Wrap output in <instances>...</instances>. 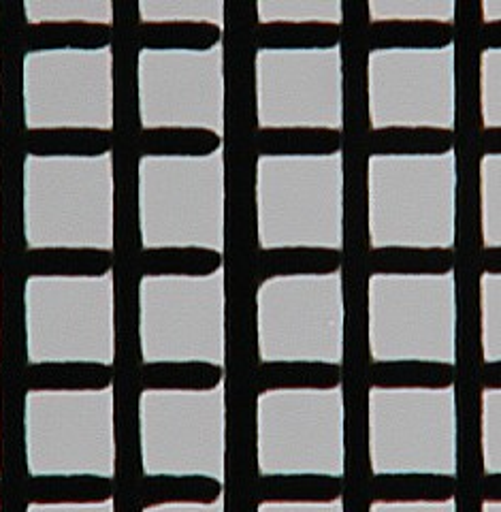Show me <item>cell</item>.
Listing matches in <instances>:
<instances>
[{
	"mask_svg": "<svg viewBox=\"0 0 501 512\" xmlns=\"http://www.w3.org/2000/svg\"><path fill=\"white\" fill-rule=\"evenodd\" d=\"M113 267V254L101 248H37L24 256L28 276H105Z\"/></svg>",
	"mask_w": 501,
	"mask_h": 512,
	"instance_id": "14",
	"label": "cell"
},
{
	"mask_svg": "<svg viewBox=\"0 0 501 512\" xmlns=\"http://www.w3.org/2000/svg\"><path fill=\"white\" fill-rule=\"evenodd\" d=\"M226 73V510H258L256 480V387L258 365V210H256V45L258 3L224 5Z\"/></svg>",
	"mask_w": 501,
	"mask_h": 512,
	"instance_id": "1",
	"label": "cell"
},
{
	"mask_svg": "<svg viewBox=\"0 0 501 512\" xmlns=\"http://www.w3.org/2000/svg\"><path fill=\"white\" fill-rule=\"evenodd\" d=\"M455 135L444 126H382L371 128L369 156H442L452 152Z\"/></svg>",
	"mask_w": 501,
	"mask_h": 512,
	"instance_id": "10",
	"label": "cell"
},
{
	"mask_svg": "<svg viewBox=\"0 0 501 512\" xmlns=\"http://www.w3.org/2000/svg\"><path fill=\"white\" fill-rule=\"evenodd\" d=\"M455 474L399 472L371 476V502H448L455 498Z\"/></svg>",
	"mask_w": 501,
	"mask_h": 512,
	"instance_id": "11",
	"label": "cell"
},
{
	"mask_svg": "<svg viewBox=\"0 0 501 512\" xmlns=\"http://www.w3.org/2000/svg\"><path fill=\"white\" fill-rule=\"evenodd\" d=\"M222 267V254L212 248H148L141 250V276H212Z\"/></svg>",
	"mask_w": 501,
	"mask_h": 512,
	"instance_id": "22",
	"label": "cell"
},
{
	"mask_svg": "<svg viewBox=\"0 0 501 512\" xmlns=\"http://www.w3.org/2000/svg\"><path fill=\"white\" fill-rule=\"evenodd\" d=\"M222 30L212 22H139L135 43L139 50H212Z\"/></svg>",
	"mask_w": 501,
	"mask_h": 512,
	"instance_id": "19",
	"label": "cell"
},
{
	"mask_svg": "<svg viewBox=\"0 0 501 512\" xmlns=\"http://www.w3.org/2000/svg\"><path fill=\"white\" fill-rule=\"evenodd\" d=\"M501 47V20H482L478 28V50L497 52Z\"/></svg>",
	"mask_w": 501,
	"mask_h": 512,
	"instance_id": "24",
	"label": "cell"
},
{
	"mask_svg": "<svg viewBox=\"0 0 501 512\" xmlns=\"http://www.w3.org/2000/svg\"><path fill=\"white\" fill-rule=\"evenodd\" d=\"M480 384H482L484 391H499L501 389V363H499V359L482 363Z\"/></svg>",
	"mask_w": 501,
	"mask_h": 512,
	"instance_id": "26",
	"label": "cell"
},
{
	"mask_svg": "<svg viewBox=\"0 0 501 512\" xmlns=\"http://www.w3.org/2000/svg\"><path fill=\"white\" fill-rule=\"evenodd\" d=\"M371 389H448L455 384V365L427 359L371 361Z\"/></svg>",
	"mask_w": 501,
	"mask_h": 512,
	"instance_id": "12",
	"label": "cell"
},
{
	"mask_svg": "<svg viewBox=\"0 0 501 512\" xmlns=\"http://www.w3.org/2000/svg\"><path fill=\"white\" fill-rule=\"evenodd\" d=\"M367 0H342V404L344 472L342 508L367 512L371 502V431H369V50Z\"/></svg>",
	"mask_w": 501,
	"mask_h": 512,
	"instance_id": "2",
	"label": "cell"
},
{
	"mask_svg": "<svg viewBox=\"0 0 501 512\" xmlns=\"http://www.w3.org/2000/svg\"><path fill=\"white\" fill-rule=\"evenodd\" d=\"M480 150L482 156H499L501 152V128L495 126H484L480 133Z\"/></svg>",
	"mask_w": 501,
	"mask_h": 512,
	"instance_id": "25",
	"label": "cell"
},
{
	"mask_svg": "<svg viewBox=\"0 0 501 512\" xmlns=\"http://www.w3.org/2000/svg\"><path fill=\"white\" fill-rule=\"evenodd\" d=\"M342 133L331 126H258L256 154L261 156H333Z\"/></svg>",
	"mask_w": 501,
	"mask_h": 512,
	"instance_id": "7",
	"label": "cell"
},
{
	"mask_svg": "<svg viewBox=\"0 0 501 512\" xmlns=\"http://www.w3.org/2000/svg\"><path fill=\"white\" fill-rule=\"evenodd\" d=\"M113 495L105 476H35L26 480V502L35 504H99Z\"/></svg>",
	"mask_w": 501,
	"mask_h": 512,
	"instance_id": "16",
	"label": "cell"
},
{
	"mask_svg": "<svg viewBox=\"0 0 501 512\" xmlns=\"http://www.w3.org/2000/svg\"><path fill=\"white\" fill-rule=\"evenodd\" d=\"M342 254L325 246H280L261 248L256 261V282L286 276H331L339 271Z\"/></svg>",
	"mask_w": 501,
	"mask_h": 512,
	"instance_id": "6",
	"label": "cell"
},
{
	"mask_svg": "<svg viewBox=\"0 0 501 512\" xmlns=\"http://www.w3.org/2000/svg\"><path fill=\"white\" fill-rule=\"evenodd\" d=\"M482 271L489 276L501 274V248L499 246H484L482 248Z\"/></svg>",
	"mask_w": 501,
	"mask_h": 512,
	"instance_id": "28",
	"label": "cell"
},
{
	"mask_svg": "<svg viewBox=\"0 0 501 512\" xmlns=\"http://www.w3.org/2000/svg\"><path fill=\"white\" fill-rule=\"evenodd\" d=\"M224 370L216 363L184 361V363H143L139 380L143 391L180 389V391H212L222 382Z\"/></svg>",
	"mask_w": 501,
	"mask_h": 512,
	"instance_id": "23",
	"label": "cell"
},
{
	"mask_svg": "<svg viewBox=\"0 0 501 512\" xmlns=\"http://www.w3.org/2000/svg\"><path fill=\"white\" fill-rule=\"evenodd\" d=\"M339 39H342V28L337 22L271 20L258 22L254 28V45L258 52L335 50Z\"/></svg>",
	"mask_w": 501,
	"mask_h": 512,
	"instance_id": "5",
	"label": "cell"
},
{
	"mask_svg": "<svg viewBox=\"0 0 501 512\" xmlns=\"http://www.w3.org/2000/svg\"><path fill=\"white\" fill-rule=\"evenodd\" d=\"M222 495V485L212 476H143L139 485V506L158 504H212Z\"/></svg>",
	"mask_w": 501,
	"mask_h": 512,
	"instance_id": "21",
	"label": "cell"
},
{
	"mask_svg": "<svg viewBox=\"0 0 501 512\" xmlns=\"http://www.w3.org/2000/svg\"><path fill=\"white\" fill-rule=\"evenodd\" d=\"M220 146V135L201 126H158L139 133V156H209Z\"/></svg>",
	"mask_w": 501,
	"mask_h": 512,
	"instance_id": "20",
	"label": "cell"
},
{
	"mask_svg": "<svg viewBox=\"0 0 501 512\" xmlns=\"http://www.w3.org/2000/svg\"><path fill=\"white\" fill-rule=\"evenodd\" d=\"M113 146L105 128H32L24 148L32 156H101Z\"/></svg>",
	"mask_w": 501,
	"mask_h": 512,
	"instance_id": "18",
	"label": "cell"
},
{
	"mask_svg": "<svg viewBox=\"0 0 501 512\" xmlns=\"http://www.w3.org/2000/svg\"><path fill=\"white\" fill-rule=\"evenodd\" d=\"M452 250L440 246H382L369 252L371 276H446Z\"/></svg>",
	"mask_w": 501,
	"mask_h": 512,
	"instance_id": "13",
	"label": "cell"
},
{
	"mask_svg": "<svg viewBox=\"0 0 501 512\" xmlns=\"http://www.w3.org/2000/svg\"><path fill=\"white\" fill-rule=\"evenodd\" d=\"M113 30L96 22H43L24 30L28 52L45 50H101L111 43Z\"/></svg>",
	"mask_w": 501,
	"mask_h": 512,
	"instance_id": "17",
	"label": "cell"
},
{
	"mask_svg": "<svg viewBox=\"0 0 501 512\" xmlns=\"http://www.w3.org/2000/svg\"><path fill=\"white\" fill-rule=\"evenodd\" d=\"M484 20L480 0H457L452 30H455V246L452 269L455 274V410H457V489L455 508L459 512H480L484 474L482 446V384L484 363L482 342V150L484 128L478 28Z\"/></svg>",
	"mask_w": 501,
	"mask_h": 512,
	"instance_id": "3",
	"label": "cell"
},
{
	"mask_svg": "<svg viewBox=\"0 0 501 512\" xmlns=\"http://www.w3.org/2000/svg\"><path fill=\"white\" fill-rule=\"evenodd\" d=\"M455 30L450 22L431 18L371 20L367 28V50H444L452 45Z\"/></svg>",
	"mask_w": 501,
	"mask_h": 512,
	"instance_id": "4",
	"label": "cell"
},
{
	"mask_svg": "<svg viewBox=\"0 0 501 512\" xmlns=\"http://www.w3.org/2000/svg\"><path fill=\"white\" fill-rule=\"evenodd\" d=\"M342 498V476L333 474H258V506L280 504H329Z\"/></svg>",
	"mask_w": 501,
	"mask_h": 512,
	"instance_id": "9",
	"label": "cell"
},
{
	"mask_svg": "<svg viewBox=\"0 0 501 512\" xmlns=\"http://www.w3.org/2000/svg\"><path fill=\"white\" fill-rule=\"evenodd\" d=\"M342 382V367L329 361H258L256 395L282 389L331 391Z\"/></svg>",
	"mask_w": 501,
	"mask_h": 512,
	"instance_id": "8",
	"label": "cell"
},
{
	"mask_svg": "<svg viewBox=\"0 0 501 512\" xmlns=\"http://www.w3.org/2000/svg\"><path fill=\"white\" fill-rule=\"evenodd\" d=\"M113 382V367L103 363H37L28 365V391H101Z\"/></svg>",
	"mask_w": 501,
	"mask_h": 512,
	"instance_id": "15",
	"label": "cell"
},
{
	"mask_svg": "<svg viewBox=\"0 0 501 512\" xmlns=\"http://www.w3.org/2000/svg\"><path fill=\"white\" fill-rule=\"evenodd\" d=\"M480 495H482V502H499V495H501V474L499 472L484 470Z\"/></svg>",
	"mask_w": 501,
	"mask_h": 512,
	"instance_id": "27",
	"label": "cell"
}]
</instances>
